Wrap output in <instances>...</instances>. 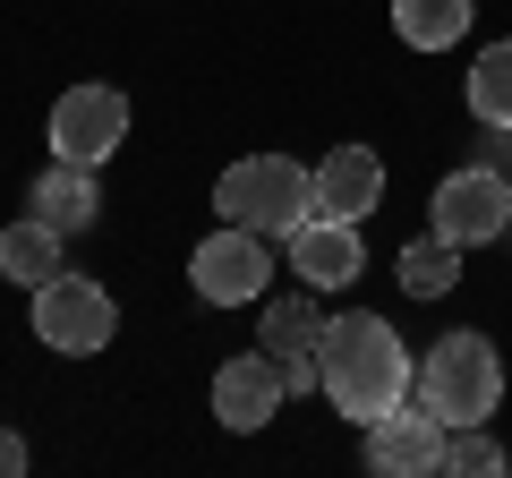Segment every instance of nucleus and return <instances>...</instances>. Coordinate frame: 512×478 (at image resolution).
<instances>
[{
  "label": "nucleus",
  "instance_id": "obj_1",
  "mask_svg": "<svg viewBox=\"0 0 512 478\" xmlns=\"http://www.w3.org/2000/svg\"><path fill=\"white\" fill-rule=\"evenodd\" d=\"M419 368H410V342L384 325L376 308H342L325 316V342H316V393L342 410L350 427L384 419V410H402Z\"/></svg>",
  "mask_w": 512,
  "mask_h": 478
},
{
  "label": "nucleus",
  "instance_id": "obj_18",
  "mask_svg": "<svg viewBox=\"0 0 512 478\" xmlns=\"http://www.w3.org/2000/svg\"><path fill=\"white\" fill-rule=\"evenodd\" d=\"M444 470H461V478H504L512 453L487 436V427H453V436H444Z\"/></svg>",
  "mask_w": 512,
  "mask_h": 478
},
{
  "label": "nucleus",
  "instance_id": "obj_12",
  "mask_svg": "<svg viewBox=\"0 0 512 478\" xmlns=\"http://www.w3.org/2000/svg\"><path fill=\"white\" fill-rule=\"evenodd\" d=\"M384 205V163L376 146H333L316 163V214H342V222H367Z\"/></svg>",
  "mask_w": 512,
  "mask_h": 478
},
{
  "label": "nucleus",
  "instance_id": "obj_14",
  "mask_svg": "<svg viewBox=\"0 0 512 478\" xmlns=\"http://www.w3.org/2000/svg\"><path fill=\"white\" fill-rule=\"evenodd\" d=\"M0 274H9V282H26V291H43L52 274H69V265H60V231H52L43 214L9 222V231H0Z\"/></svg>",
  "mask_w": 512,
  "mask_h": 478
},
{
  "label": "nucleus",
  "instance_id": "obj_2",
  "mask_svg": "<svg viewBox=\"0 0 512 478\" xmlns=\"http://www.w3.org/2000/svg\"><path fill=\"white\" fill-rule=\"evenodd\" d=\"M410 402L436 410L444 427H487L495 402H504V350L487 342V333H444V342H427V368L419 385H410Z\"/></svg>",
  "mask_w": 512,
  "mask_h": 478
},
{
  "label": "nucleus",
  "instance_id": "obj_3",
  "mask_svg": "<svg viewBox=\"0 0 512 478\" xmlns=\"http://www.w3.org/2000/svg\"><path fill=\"white\" fill-rule=\"evenodd\" d=\"M214 214L239 222V231L291 239L299 222L316 214V171L291 163V154H239V163L214 180Z\"/></svg>",
  "mask_w": 512,
  "mask_h": 478
},
{
  "label": "nucleus",
  "instance_id": "obj_11",
  "mask_svg": "<svg viewBox=\"0 0 512 478\" xmlns=\"http://www.w3.org/2000/svg\"><path fill=\"white\" fill-rule=\"evenodd\" d=\"M282 402H291V385H282V368L265 359V350L214 368V419L231 427V436H256L265 419H282Z\"/></svg>",
  "mask_w": 512,
  "mask_h": 478
},
{
  "label": "nucleus",
  "instance_id": "obj_15",
  "mask_svg": "<svg viewBox=\"0 0 512 478\" xmlns=\"http://www.w3.org/2000/svg\"><path fill=\"white\" fill-rule=\"evenodd\" d=\"M470 0H393V35L410 43V52H453L461 35H470Z\"/></svg>",
  "mask_w": 512,
  "mask_h": 478
},
{
  "label": "nucleus",
  "instance_id": "obj_9",
  "mask_svg": "<svg viewBox=\"0 0 512 478\" xmlns=\"http://www.w3.org/2000/svg\"><path fill=\"white\" fill-rule=\"evenodd\" d=\"M444 436L453 427L436 410L402 402V410H384V419H367V470L376 478H427V470H444Z\"/></svg>",
  "mask_w": 512,
  "mask_h": 478
},
{
  "label": "nucleus",
  "instance_id": "obj_19",
  "mask_svg": "<svg viewBox=\"0 0 512 478\" xmlns=\"http://www.w3.org/2000/svg\"><path fill=\"white\" fill-rule=\"evenodd\" d=\"M9 470H26V436H18V427H0V478H9Z\"/></svg>",
  "mask_w": 512,
  "mask_h": 478
},
{
  "label": "nucleus",
  "instance_id": "obj_17",
  "mask_svg": "<svg viewBox=\"0 0 512 478\" xmlns=\"http://www.w3.org/2000/svg\"><path fill=\"white\" fill-rule=\"evenodd\" d=\"M453 282H461V248L444 231H427V239H410V248H402V291L410 299H444Z\"/></svg>",
  "mask_w": 512,
  "mask_h": 478
},
{
  "label": "nucleus",
  "instance_id": "obj_16",
  "mask_svg": "<svg viewBox=\"0 0 512 478\" xmlns=\"http://www.w3.org/2000/svg\"><path fill=\"white\" fill-rule=\"evenodd\" d=\"M461 94H470V120H478V129L504 137L512 129V43H487V52L470 60V77H461Z\"/></svg>",
  "mask_w": 512,
  "mask_h": 478
},
{
  "label": "nucleus",
  "instance_id": "obj_6",
  "mask_svg": "<svg viewBox=\"0 0 512 478\" xmlns=\"http://www.w3.org/2000/svg\"><path fill=\"white\" fill-rule=\"evenodd\" d=\"M512 222V188L495 163H461L436 180V205H427V231H444L453 248H495Z\"/></svg>",
  "mask_w": 512,
  "mask_h": 478
},
{
  "label": "nucleus",
  "instance_id": "obj_8",
  "mask_svg": "<svg viewBox=\"0 0 512 478\" xmlns=\"http://www.w3.org/2000/svg\"><path fill=\"white\" fill-rule=\"evenodd\" d=\"M128 137V94L120 86H69L52 103V154L60 163H94L103 171Z\"/></svg>",
  "mask_w": 512,
  "mask_h": 478
},
{
  "label": "nucleus",
  "instance_id": "obj_7",
  "mask_svg": "<svg viewBox=\"0 0 512 478\" xmlns=\"http://www.w3.org/2000/svg\"><path fill=\"white\" fill-rule=\"evenodd\" d=\"M325 291H274V299H256V350L282 368V385H291V402L299 393H316V342H325V308H316Z\"/></svg>",
  "mask_w": 512,
  "mask_h": 478
},
{
  "label": "nucleus",
  "instance_id": "obj_5",
  "mask_svg": "<svg viewBox=\"0 0 512 478\" xmlns=\"http://www.w3.org/2000/svg\"><path fill=\"white\" fill-rule=\"evenodd\" d=\"M265 282H274V239H265V231H239V222L205 231L197 257H188V291H197L205 308H256Z\"/></svg>",
  "mask_w": 512,
  "mask_h": 478
},
{
  "label": "nucleus",
  "instance_id": "obj_10",
  "mask_svg": "<svg viewBox=\"0 0 512 478\" xmlns=\"http://www.w3.org/2000/svg\"><path fill=\"white\" fill-rule=\"evenodd\" d=\"M282 248H291V274L308 282V291H350V282L367 274V239H359V222H342V214H308Z\"/></svg>",
  "mask_w": 512,
  "mask_h": 478
},
{
  "label": "nucleus",
  "instance_id": "obj_13",
  "mask_svg": "<svg viewBox=\"0 0 512 478\" xmlns=\"http://www.w3.org/2000/svg\"><path fill=\"white\" fill-rule=\"evenodd\" d=\"M26 205L69 239V231H86V222L103 214V180H94V163H60V154H52V163L35 171V188H26Z\"/></svg>",
  "mask_w": 512,
  "mask_h": 478
},
{
  "label": "nucleus",
  "instance_id": "obj_4",
  "mask_svg": "<svg viewBox=\"0 0 512 478\" xmlns=\"http://www.w3.org/2000/svg\"><path fill=\"white\" fill-rule=\"evenodd\" d=\"M111 333H120V299H111L94 274H52L35 291V342L43 350L94 359V350H111Z\"/></svg>",
  "mask_w": 512,
  "mask_h": 478
}]
</instances>
